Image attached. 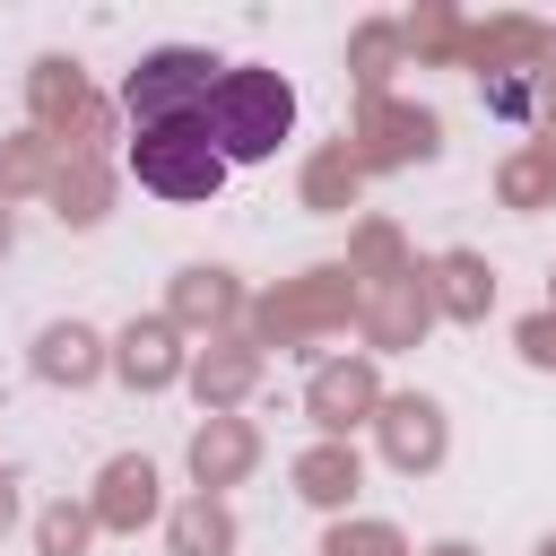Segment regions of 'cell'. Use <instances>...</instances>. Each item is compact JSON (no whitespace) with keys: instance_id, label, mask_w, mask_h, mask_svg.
I'll list each match as a JSON object with an SVG mask.
<instances>
[{"instance_id":"2","label":"cell","mask_w":556,"mask_h":556,"mask_svg":"<svg viewBox=\"0 0 556 556\" xmlns=\"http://www.w3.org/2000/svg\"><path fill=\"white\" fill-rule=\"evenodd\" d=\"M130 165H139V182H148V191H174V200L217 191V156H208V148H191V130H182V122L148 130V139L130 148Z\"/></svg>"},{"instance_id":"1","label":"cell","mask_w":556,"mask_h":556,"mask_svg":"<svg viewBox=\"0 0 556 556\" xmlns=\"http://www.w3.org/2000/svg\"><path fill=\"white\" fill-rule=\"evenodd\" d=\"M287 130V87L278 78H226L217 87V139L226 156H269Z\"/></svg>"},{"instance_id":"3","label":"cell","mask_w":556,"mask_h":556,"mask_svg":"<svg viewBox=\"0 0 556 556\" xmlns=\"http://www.w3.org/2000/svg\"><path fill=\"white\" fill-rule=\"evenodd\" d=\"M208 70H217L208 52H156L148 70H130V113L165 130V122H174V113H182V104L208 87Z\"/></svg>"}]
</instances>
